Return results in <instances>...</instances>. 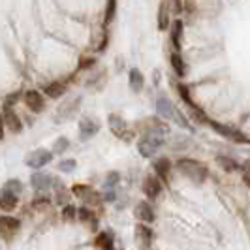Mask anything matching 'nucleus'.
<instances>
[{"label":"nucleus","instance_id":"nucleus-11","mask_svg":"<svg viewBox=\"0 0 250 250\" xmlns=\"http://www.w3.org/2000/svg\"><path fill=\"white\" fill-rule=\"evenodd\" d=\"M143 192L149 196V200L158 198V196H160V192H162V185H160V181H158L154 175H149L145 181H143Z\"/></svg>","mask_w":250,"mask_h":250},{"label":"nucleus","instance_id":"nucleus-31","mask_svg":"<svg viewBox=\"0 0 250 250\" xmlns=\"http://www.w3.org/2000/svg\"><path fill=\"white\" fill-rule=\"evenodd\" d=\"M77 162H75L74 158H70V160H62V162L59 164V169L61 171H74Z\"/></svg>","mask_w":250,"mask_h":250},{"label":"nucleus","instance_id":"nucleus-16","mask_svg":"<svg viewBox=\"0 0 250 250\" xmlns=\"http://www.w3.org/2000/svg\"><path fill=\"white\" fill-rule=\"evenodd\" d=\"M136 216L141 222H152L154 220V211H152V207H150L149 203L141 201V203L136 205Z\"/></svg>","mask_w":250,"mask_h":250},{"label":"nucleus","instance_id":"nucleus-14","mask_svg":"<svg viewBox=\"0 0 250 250\" xmlns=\"http://www.w3.org/2000/svg\"><path fill=\"white\" fill-rule=\"evenodd\" d=\"M109 128H111V132L115 136H119V138H128V136H126L128 125H126V121L123 117H119V115H109Z\"/></svg>","mask_w":250,"mask_h":250},{"label":"nucleus","instance_id":"nucleus-25","mask_svg":"<svg viewBox=\"0 0 250 250\" xmlns=\"http://www.w3.org/2000/svg\"><path fill=\"white\" fill-rule=\"evenodd\" d=\"M171 66H173V70H175L179 75H185L187 74V66H185V62H183V59L177 55V53H173L171 55Z\"/></svg>","mask_w":250,"mask_h":250},{"label":"nucleus","instance_id":"nucleus-28","mask_svg":"<svg viewBox=\"0 0 250 250\" xmlns=\"http://www.w3.org/2000/svg\"><path fill=\"white\" fill-rule=\"evenodd\" d=\"M57 187L61 188V192L57 190V203H59V205H66V200H68V190L64 188L62 183H59Z\"/></svg>","mask_w":250,"mask_h":250},{"label":"nucleus","instance_id":"nucleus-24","mask_svg":"<svg viewBox=\"0 0 250 250\" xmlns=\"http://www.w3.org/2000/svg\"><path fill=\"white\" fill-rule=\"evenodd\" d=\"M115 12H117V0H107V6H105V19H104V25H109L113 19H115Z\"/></svg>","mask_w":250,"mask_h":250},{"label":"nucleus","instance_id":"nucleus-8","mask_svg":"<svg viewBox=\"0 0 250 250\" xmlns=\"http://www.w3.org/2000/svg\"><path fill=\"white\" fill-rule=\"evenodd\" d=\"M98 130H100V125H98V121L92 119V117H87V119H83V121L79 123V136H81L83 141L94 138V136L98 134Z\"/></svg>","mask_w":250,"mask_h":250},{"label":"nucleus","instance_id":"nucleus-23","mask_svg":"<svg viewBox=\"0 0 250 250\" xmlns=\"http://www.w3.org/2000/svg\"><path fill=\"white\" fill-rule=\"evenodd\" d=\"M94 245L96 247H100V249H107L111 250L113 249V239H111V233H100L96 241H94Z\"/></svg>","mask_w":250,"mask_h":250},{"label":"nucleus","instance_id":"nucleus-38","mask_svg":"<svg viewBox=\"0 0 250 250\" xmlns=\"http://www.w3.org/2000/svg\"><path fill=\"white\" fill-rule=\"evenodd\" d=\"M92 64H94V59H88V61H83L79 68H85V66H92Z\"/></svg>","mask_w":250,"mask_h":250},{"label":"nucleus","instance_id":"nucleus-29","mask_svg":"<svg viewBox=\"0 0 250 250\" xmlns=\"http://www.w3.org/2000/svg\"><path fill=\"white\" fill-rule=\"evenodd\" d=\"M6 190H12L15 194H19L21 190H23V185H21V181H17V179H12V181H8L6 185H4Z\"/></svg>","mask_w":250,"mask_h":250},{"label":"nucleus","instance_id":"nucleus-35","mask_svg":"<svg viewBox=\"0 0 250 250\" xmlns=\"http://www.w3.org/2000/svg\"><path fill=\"white\" fill-rule=\"evenodd\" d=\"M243 171H245V175H243V181L247 183L250 187V160L249 162H245V166H243Z\"/></svg>","mask_w":250,"mask_h":250},{"label":"nucleus","instance_id":"nucleus-4","mask_svg":"<svg viewBox=\"0 0 250 250\" xmlns=\"http://www.w3.org/2000/svg\"><path fill=\"white\" fill-rule=\"evenodd\" d=\"M72 192H74L75 196L83 201L85 205H98L102 201L100 194H98L96 190H92L90 187H85V185H75V187L72 188Z\"/></svg>","mask_w":250,"mask_h":250},{"label":"nucleus","instance_id":"nucleus-19","mask_svg":"<svg viewBox=\"0 0 250 250\" xmlns=\"http://www.w3.org/2000/svg\"><path fill=\"white\" fill-rule=\"evenodd\" d=\"M143 85H145V77H143V74L139 72L138 68L130 70V87H132V90L139 92V90L143 88Z\"/></svg>","mask_w":250,"mask_h":250},{"label":"nucleus","instance_id":"nucleus-3","mask_svg":"<svg viewBox=\"0 0 250 250\" xmlns=\"http://www.w3.org/2000/svg\"><path fill=\"white\" fill-rule=\"evenodd\" d=\"M156 111L162 119H171L173 123H177L179 126L183 128H188V121L183 117V113L177 109L175 105L171 104V100H167L166 96H160L158 102H156Z\"/></svg>","mask_w":250,"mask_h":250},{"label":"nucleus","instance_id":"nucleus-5","mask_svg":"<svg viewBox=\"0 0 250 250\" xmlns=\"http://www.w3.org/2000/svg\"><path fill=\"white\" fill-rule=\"evenodd\" d=\"M207 125L211 126L214 132H218L220 136L231 139V141H241V143H249L250 141L245 134H241L239 130H233V128H229V126H224V125H220V123H214V121H209Z\"/></svg>","mask_w":250,"mask_h":250},{"label":"nucleus","instance_id":"nucleus-32","mask_svg":"<svg viewBox=\"0 0 250 250\" xmlns=\"http://www.w3.org/2000/svg\"><path fill=\"white\" fill-rule=\"evenodd\" d=\"M177 90H179V94L183 96V100L187 102V104H188V105H190V107H196V104H194V102L190 100V94H188V88L185 87V85H179V87H177Z\"/></svg>","mask_w":250,"mask_h":250},{"label":"nucleus","instance_id":"nucleus-22","mask_svg":"<svg viewBox=\"0 0 250 250\" xmlns=\"http://www.w3.org/2000/svg\"><path fill=\"white\" fill-rule=\"evenodd\" d=\"M136 233H138V237L143 241V245H150V241H152V231H150L147 226L139 224L136 228Z\"/></svg>","mask_w":250,"mask_h":250},{"label":"nucleus","instance_id":"nucleus-12","mask_svg":"<svg viewBox=\"0 0 250 250\" xmlns=\"http://www.w3.org/2000/svg\"><path fill=\"white\" fill-rule=\"evenodd\" d=\"M25 104L30 111L40 113L43 109V98L38 90H26L25 92Z\"/></svg>","mask_w":250,"mask_h":250},{"label":"nucleus","instance_id":"nucleus-7","mask_svg":"<svg viewBox=\"0 0 250 250\" xmlns=\"http://www.w3.org/2000/svg\"><path fill=\"white\" fill-rule=\"evenodd\" d=\"M79 105H81V98H79V96L74 98V100H66L62 105L57 109V117H55V121H57V123H64V121L72 119V115L79 109Z\"/></svg>","mask_w":250,"mask_h":250},{"label":"nucleus","instance_id":"nucleus-37","mask_svg":"<svg viewBox=\"0 0 250 250\" xmlns=\"http://www.w3.org/2000/svg\"><path fill=\"white\" fill-rule=\"evenodd\" d=\"M4 138V117L0 115V139Z\"/></svg>","mask_w":250,"mask_h":250},{"label":"nucleus","instance_id":"nucleus-34","mask_svg":"<svg viewBox=\"0 0 250 250\" xmlns=\"http://www.w3.org/2000/svg\"><path fill=\"white\" fill-rule=\"evenodd\" d=\"M79 216H81V220H85V222H88V220H92V222H94V214L90 213L87 207L79 211Z\"/></svg>","mask_w":250,"mask_h":250},{"label":"nucleus","instance_id":"nucleus-17","mask_svg":"<svg viewBox=\"0 0 250 250\" xmlns=\"http://www.w3.org/2000/svg\"><path fill=\"white\" fill-rule=\"evenodd\" d=\"M169 26V0H162L160 12H158V28L166 30Z\"/></svg>","mask_w":250,"mask_h":250},{"label":"nucleus","instance_id":"nucleus-1","mask_svg":"<svg viewBox=\"0 0 250 250\" xmlns=\"http://www.w3.org/2000/svg\"><path fill=\"white\" fill-rule=\"evenodd\" d=\"M167 132H169L167 126H156V128L149 130V134L139 141V145H138L139 152H141L145 158L154 156V154L160 150V147H162L164 136H167Z\"/></svg>","mask_w":250,"mask_h":250},{"label":"nucleus","instance_id":"nucleus-2","mask_svg":"<svg viewBox=\"0 0 250 250\" xmlns=\"http://www.w3.org/2000/svg\"><path fill=\"white\" fill-rule=\"evenodd\" d=\"M177 169L187 177V179L198 183V185L203 183L207 179V175H209L207 166L198 162V160H192V158H181V160H177Z\"/></svg>","mask_w":250,"mask_h":250},{"label":"nucleus","instance_id":"nucleus-21","mask_svg":"<svg viewBox=\"0 0 250 250\" xmlns=\"http://www.w3.org/2000/svg\"><path fill=\"white\" fill-rule=\"evenodd\" d=\"M64 92H66V87L62 83H49L45 87V94L51 96V98H59V96H62Z\"/></svg>","mask_w":250,"mask_h":250},{"label":"nucleus","instance_id":"nucleus-18","mask_svg":"<svg viewBox=\"0 0 250 250\" xmlns=\"http://www.w3.org/2000/svg\"><path fill=\"white\" fill-rule=\"evenodd\" d=\"M169 169H171V162H169L167 158H158V160L154 162V171H156V175L162 177L164 181H167Z\"/></svg>","mask_w":250,"mask_h":250},{"label":"nucleus","instance_id":"nucleus-10","mask_svg":"<svg viewBox=\"0 0 250 250\" xmlns=\"http://www.w3.org/2000/svg\"><path fill=\"white\" fill-rule=\"evenodd\" d=\"M19 220L12 218V216H0V235L2 237H12L13 233L19 229Z\"/></svg>","mask_w":250,"mask_h":250},{"label":"nucleus","instance_id":"nucleus-13","mask_svg":"<svg viewBox=\"0 0 250 250\" xmlns=\"http://www.w3.org/2000/svg\"><path fill=\"white\" fill-rule=\"evenodd\" d=\"M17 194L12 192V190H6V188H2L0 190V209H4V211H13L15 207H17Z\"/></svg>","mask_w":250,"mask_h":250},{"label":"nucleus","instance_id":"nucleus-33","mask_svg":"<svg viewBox=\"0 0 250 250\" xmlns=\"http://www.w3.org/2000/svg\"><path fill=\"white\" fill-rule=\"evenodd\" d=\"M62 216L66 218V220H74V216H75L74 205H66V207L62 209Z\"/></svg>","mask_w":250,"mask_h":250},{"label":"nucleus","instance_id":"nucleus-36","mask_svg":"<svg viewBox=\"0 0 250 250\" xmlns=\"http://www.w3.org/2000/svg\"><path fill=\"white\" fill-rule=\"evenodd\" d=\"M47 203H49V200H47V198H43V200H36V201H34V205H36L38 209H40V207H45Z\"/></svg>","mask_w":250,"mask_h":250},{"label":"nucleus","instance_id":"nucleus-26","mask_svg":"<svg viewBox=\"0 0 250 250\" xmlns=\"http://www.w3.org/2000/svg\"><path fill=\"white\" fill-rule=\"evenodd\" d=\"M216 162L220 164L226 171H233V169H237V167H239L237 164L233 162L231 158H226V156H218V158H216Z\"/></svg>","mask_w":250,"mask_h":250},{"label":"nucleus","instance_id":"nucleus-20","mask_svg":"<svg viewBox=\"0 0 250 250\" xmlns=\"http://www.w3.org/2000/svg\"><path fill=\"white\" fill-rule=\"evenodd\" d=\"M181 38H183V23L175 21L171 26V43L175 49H181Z\"/></svg>","mask_w":250,"mask_h":250},{"label":"nucleus","instance_id":"nucleus-15","mask_svg":"<svg viewBox=\"0 0 250 250\" xmlns=\"http://www.w3.org/2000/svg\"><path fill=\"white\" fill-rule=\"evenodd\" d=\"M30 183H32V187L36 188L38 192H45V190H49V187H51V183H53V179H51V175L49 173H34L32 175V179H30Z\"/></svg>","mask_w":250,"mask_h":250},{"label":"nucleus","instance_id":"nucleus-30","mask_svg":"<svg viewBox=\"0 0 250 250\" xmlns=\"http://www.w3.org/2000/svg\"><path fill=\"white\" fill-rule=\"evenodd\" d=\"M119 181H121V175H119L117 171H111V173L107 175V179H105V188H107V190H111Z\"/></svg>","mask_w":250,"mask_h":250},{"label":"nucleus","instance_id":"nucleus-27","mask_svg":"<svg viewBox=\"0 0 250 250\" xmlns=\"http://www.w3.org/2000/svg\"><path fill=\"white\" fill-rule=\"evenodd\" d=\"M70 147V141L66 138H59L57 141H55V147H53V150L57 152V154H61V152H64V150Z\"/></svg>","mask_w":250,"mask_h":250},{"label":"nucleus","instance_id":"nucleus-6","mask_svg":"<svg viewBox=\"0 0 250 250\" xmlns=\"http://www.w3.org/2000/svg\"><path fill=\"white\" fill-rule=\"evenodd\" d=\"M51 160H53V152H51V150L38 149L26 156V166H28V167H34V169H40V167H43L45 164H49Z\"/></svg>","mask_w":250,"mask_h":250},{"label":"nucleus","instance_id":"nucleus-9","mask_svg":"<svg viewBox=\"0 0 250 250\" xmlns=\"http://www.w3.org/2000/svg\"><path fill=\"white\" fill-rule=\"evenodd\" d=\"M2 117H4V125L8 126V128L12 130L13 134H21V130H23V125H21V121H19L17 113L13 111L10 105H6V107H4V113H2Z\"/></svg>","mask_w":250,"mask_h":250}]
</instances>
